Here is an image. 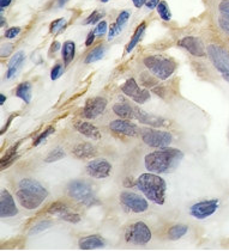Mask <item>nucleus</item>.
<instances>
[{
	"label": "nucleus",
	"mask_w": 229,
	"mask_h": 251,
	"mask_svg": "<svg viewBox=\"0 0 229 251\" xmlns=\"http://www.w3.org/2000/svg\"><path fill=\"white\" fill-rule=\"evenodd\" d=\"M184 159V152L179 148L163 147L148 153L144 157V165L153 174H171L175 171Z\"/></svg>",
	"instance_id": "f257e3e1"
},
{
	"label": "nucleus",
	"mask_w": 229,
	"mask_h": 251,
	"mask_svg": "<svg viewBox=\"0 0 229 251\" xmlns=\"http://www.w3.org/2000/svg\"><path fill=\"white\" fill-rule=\"evenodd\" d=\"M16 196L21 206L25 209L33 210L39 208L48 196V190L39 181L33 178H23L18 182Z\"/></svg>",
	"instance_id": "f03ea898"
},
{
	"label": "nucleus",
	"mask_w": 229,
	"mask_h": 251,
	"mask_svg": "<svg viewBox=\"0 0 229 251\" xmlns=\"http://www.w3.org/2000/svg\"><path fill=\"white\" fill-rule=\"evenodd\" d=\"M136 187L153 204L162 206L166 202L167 183L158 174L145 172L137 178Z\"/></svg>",
	"instance_id": "7ed1b4c3"
},
{
	"label": "nucleus",
	"mask_w": 229,
	"mask_h": 251,
	"mask_svg": "<svg viewBox=\"0 0 229 251\" xmlns=\"http://www.w3.org/2000/svg\"><path fill=\"white\" fill-rule=\"evenodd\" d=\"M143 64L147 67L148 71L158 80H167L171 78L178 67L177 61L173 58L161 55V54L145 56L143 59Z\"/></svg>",
	"instance_id": "20e7f679"
},
{
	"label": "nucleus",
	"mask_w": 229,
	"mask_h": 251,
	"mask_svg": "<svg viewBox=\"0 0 229 251\" xmlns=\"http://www.w3.org/2000/svg\"><path fill=\"white\" fill-rule=\"evenodd\" d=\"M207 58L214 68L221 77L229 83V49L218 43H210L206 46Z\"/></svg>",
	"instance_id": "39448f33"
},
{
	"label": "nucleus",
	"mask_w": 229,
	"mask_h": 251,
	"mask_svg": "<svg viewBox=\"0 0 229 251\" xmlns=\"http://www.w3.org/2000/svg\"><path fill=\"white\" fill-rule=\"evenodd\" d=\"M67 194L72 200L87 207L98 204L93 187L83 180H74L67 184Z\"/></svg>",
	"instance_id": "423d86ee"
},
{
	"label": "nucleus",
	"mask_w": 229,
	"mask_h": 251,
	"mask_svg": "<svg viewBox=\"0 0 229 251\" xmlns=\"http://www.w3.org/2000/svg\"><path fill=\"white\" fill-rule=\"evenodd\" d=\"M141 137L147 146L153 148L168 147L173 141V136L169 132L161 131L153 127L141 129Z\"/></svg>",
	"instance_id": "0eeeda50"
},
{
	"label": "nucleus",
	"mask_w": 229,
	"mask_h": 251,
	"mask_svg": "<svg viewBox=\"0 0 229 251\" xmlns=\"http://www.w3.org/2000/svg\"><path fill=\"white\" fill-rule=\"evenodd\" d=\"M152 238L153 234L150 228L143 221L131 224L125 231V241L133 245H147Z\"/></svg>",
	"instance_id": "6e6552de"
},
{
	"label": "nucleus",
	"mask_w": 229,
	"mask_h": 251,
	"mask_svg": "<svg viewBox=\"0 0 229 251\" xmlns=\"http://www.w3.org/2000/svg\"><path fill=\"white\" fill-rule=\"evenodd\" d=\"M119 200L121 206H123L124 208L128 210V212L136 213V214L147 212L148 208H149L148 199L139 195V194L133 193V191H123V193H120Z\"/></svg>",
	"instance_id": "1a4fd4ad"
},
{
	"label": "nucleus",
	"mask_w": 229,
	"mask_h": 251,
	"mask_svg": "<svg viewBox=\"0 0 229 251\" xmlns=\"http://www.w3.org/2000/svg\"><path fill=\"white\" fill-rule=\"evenodd\" d=\"M220 205L218 199H209L196 202L190 207V215L197 220H205L217 212Z\"/></svg>",
	"instance_id": "9d476101"
},
{
	"label": "nucleus",
	"mask_w": 229,
	"mask_h": 251,
	"mask_svg": "<svg viewBox=\"0 0 229 251\" xmlns=\"http://www.w3.org/2000/svg\"><path fill=\"white\" fill-rule=\"evenodd\" d=\"M121 91L125 96L131 98L132 101L136 102L137 104H144L152 98V94L147 89H143L138 85L134 78H128L125 83L121 85Z\"/></svg>",
	"instance_id": "9b49d317"
},
{
	"label": "nucleus",
	"mask_w": 229,
	"mask_h": 251,
	"mask_svg": "<svg viewBox=\"0 0 229 251\" xmlns=\"http://www.w3.org/2000/svg\"><path fill=\"white\" fill-rule=\"evenodd\" d=\"M107 99L104 97L96 96L89 98L85 102L84 108L82 110V116L88 120H94V118H98L99 116H101L104 113L107 108Z\"/></svg>",
	"instance_id": "f8f14e48"
},
{
	"label": "nucleus",
	"mask_w": 229,
	"mask_h": 251,
	"mask_svg": "<svg viewBox=\"0 0 229 251\" xmlns=\"http://www.w3.org/2000/svg\"><path fill=\"white\" fill-rule=\"evenodd\" d=\"M85 171L90 177L102 180V178L109 177L112 172V164L104 158H95L87 164Z\"/></svg>",
	"instance_id": "ddd939ff"
},
{
	"label": "nucleus",
	"mask_w": 229,
	"mask_h": 251,
	"mask_svg": "<svg viewBox=\"0 0 229 251\" xmlns=\"http://www.w3.org/2000/svg\"><path fill=\"white\" fill-rule=\"evenodd\" d=\"M178 46L196 58H204L207 55L206 47L199 37L185 36L178 41Z\"/></svg>",
	"instance_id": "4468645a"
},
{
	"label": "nucleus",
	"mask_w": 229,
	"mask_h": 251,
	"mask_svg": "<svg viewBox=\"0 0 229 251\" xmlns=\"http://www.w3.org/2000/svg\"><path fill=\"white\" fill-rule=\"evenodd\" d=\"M17 214L18 208L16 206L15 199L9 190L2 189L0 193V217L5 219V218L16 217Z\"/></svg>",
	"instance_id": "2eb2a0df"
},
{
	"label": "nucleus",
	"mask_w": 229,
	"mask_h": 251,
	"mask_svg": "<svg viewBox=\"0 0 229 251\" xmlns=\"http://www.w3.org/2000/svg\"><path fill=\"white\" fill-rule=\"evenodd\" d=\"M109 129L114 133L123 134L126 137H137L141 133V129L138 128V126L132 123L130 120H125V118L113 120L109 123Z\"/></svg>",
	"instance_id": "dca6fc26"
},
{
	"label": "nucleus",
	"mask_w": 229,
	"mask_h": 251,
	"mask_svg": "<svg viewBox=\"0 0 229 251\" xmlns=\"http://www.w3.org/2000/svg\"><path fill=\"white\" fill-rule=\"evenodd\" d=\"M134 120L139 121L144 125L153 127V128H160V127L169 125V121L164 120L163 117H160V116L149 114V113L144 112L138 107H134Z\"/></svg>",
	"instance_id": "f3484780"
},
{
	"label": "nucleus",
	"mask_w": 229,
	"mask_h": 251,
	"mask_svg": "<svg viewBox=\"0 0 229 251\" xmlns=\"http://www.w3.org/2000/svg\"><path fill=\"white\" fill-rule=\"evenodd\" d=\"M98 153V148L90 142H80L72 148V155L78 159H82V160L96 157Z\"/></svg>",
	"instance_id": "a211bd4d"
},
{
	"label": "nucleus",
	"mask_w": 229,
	"mask_h": 251,
	"mask_svg": "<svg viewBox=\"0 0 229 251\" xmlns=\"http://www.w3.org/2000/svg\"><path fill=\"white\" fill-rule=\"evenodd\" d=\"M75 128L78 133H80L85 137H89L91 140H100L101 139V132L96 126L88 121H77L75 122Z\"/></svg>",
	"instance_id": "6ab92c4d"
},
{
	"label": "nucleus",
	"mask_w": 229,
	"mask_h": 251,
	"mask_svg": "<svg viewBox=\"0 0 229 251\" xmlns=\"http://www.w3.org/2000/svg\"><path fill=\"white\" fill-rule=\"evenodd\" d=\"M130 16H131V12L128 10L121 11L119 15H118L117 21H115V23H113L112 25H110V28L108 30L109 41L110 40L114 39V37H117L118 35H119L120 32L124 30V28H125L126 24H127L128 20H130Z\"/></svg>",
	"instance_id": "aec40b11"
},
{
	"label": "nucleus",
	"mask_w": 229,
	"mask_h": 251,
	"mask_svg": "<svg viewBox=\"0 0 229 251\" xmlns=\"http://www.w3.org/2000/svg\"><path fill=\"white\" fill-rule=\"evenodd\" d=\"M104 239L100 234H90V236L83 237L78 242V247L80 250H99L104 247Z\"/></svg>",
	"instance_id": "412c9836"
},
{
	"label": "nucleus",
	"mask_w": 229,
	"mask_h": 251,
	"mask_svg": "<svg viewBox=\"0 0 229 251\" xmlns=\"http://www.w3.org/2000/svg\"><path fill=\"white\" fill-rule=\"evenodd\" d=\"M24 60H25V54L23 50H20L10 59L9 65H7V71H6V79H12L17 72L20 71L21 66H22Z\"/></svg>",
	"instance_id": "4be33fe9"
},
{
	"label": "nucleus",
	"mask_w": 229,
	"mask_h": 251,
	"mask_svg": "<svg viewBox=\"0 0 229 251\" xmlns=\"http://www.w3.org/2000/svg\"><path fill=\"white\" fill-rule=\"evenodd\" d=\"M145 30H147V22H142V23L137 26L136 31L132 35L130 42L126 46V53H131L132 50L137 47V45H138V43L143 40V37H144Z\"/></svg>",
	"instance_id": "5701e85b"
},
{
	"label": "nucleus",
	"mask_w": 229,
	"mask_h": 251,
	"mask_svg": "<svg viewBox=\"0 0 229 251\" xmlns=\"http://www.w3.org/2000/svg\"><path fill=\"white\" fill-rule=\"evenodd\" d=\"M113 112L120 118H125V120H133L134 118V107L126 102L113 105Z\"/></svg>",
	"instance_id": "b1692460"
},
{
	"label": "nucleus",
	"mask_w": 229,
	"mask_h": 251,
	"mask_svg": "<svg viewBox=\"0 0 229 251\" xmlns=\"http://www.w3.org/2000/svg\"><path fill=\"white\" fill-rule=\"evenodd\" d=\"M16 97L21 98L25 104H29L31 102L33 97V86L30 82H23L16 89Z\"/></svg>",
	"instance_id": "393cba45"
},
{
	"label": "nucleus",
	"mask_w": 229,
	"mask_h": 251,
	"mask_svg": "<svg viewBox=\"0 0 229 251\" xmlns=\"http://www.w3.org/2000/svg\"><path fill=\"white\" fill-rule=\"evenodd\" d=\"M75 55H76V43L74 41H66L61 47V56H63L64 66H69L74 61Z\"/></svg>",
	"instance_id": "a878e982"
},
{
	"label": "nucleus",
	"mask_w": 229,
	"mask_h": 251,
	"mask_svg": "<svg viewBox=\"0 0 229 251\" xmlns=\"http://www.w3.org/2000/svg\"><path fill=\"white\" fill-rule=\"evenodd\" d=\"M21 144H22V141H18L17 144H15L13 146L10 148V150H7V152L5 153L4 156L1 157V160H0V165H1V170H5L6 167H9L11 164L13 163L15 160H17L18 159V148H20Z\"/></svg>",
	"instance_id": "bb28decb"
},
{
	"label": "nucleus",
	"mask_w": 229,
	"mask_h": 251,
	"mask_svg": "<svg viewBox=\"0 0 229 251\" xmlns=\"http://www.w3.org/2000/svg\"><path fill=\"white\" fill-rule=\"evenodd\" d=\"M188 232V226L184 225V224H178V225L172 226L167 232V236L171 241H179L180 238L185 236Z\"/></svg>",
	"instance_id": "cd10ccee"
},
{
	"label": "nucleus",
	"mask_w": 229,
	"mask_h": 251,
	"mask_svg": "<svg viewBox=\"0 0 229 251\" xmlns=\"http://www.w3.org/2000/svg\"><path fill=\"white\" fill-rule=\"evenodd\" d=\"M104 54H106V48H104V46L100 45L98 47L93 48V49L88 53V55L85 56L84 63L89 65V64L96 63V61H100L102 58H103Z\"/></svg>",
	"instance_id": "c85d7f7f"
},
{
	"label": "nucleus",
	"mask_w": 229,
	"mask_h": 251,
	"mask_svg": "<svg viewBox=\"0 0 229 251\" xmlns=\"http://www.w3.org/2000/svg\"><path fill=\"white\" fill-rule=\"evenodd\" d=\"M71 209V207L69 206V205H66L65 202H61V201H56V202H53L52 205H51L50 207L47 208V213H50V214H53V215H56V217H59L60 214H63V213L67 212V210Z\"/></svg>",
	"instance_id": "c756f323"
},
{
	"label": "nucleus",
	"mask_w": 229,
	"mask_h": 251,
	"mask_svg": "<svg viewBox=\"0 0 229 251\" xmlns=\"http://www.w3.org/2000/svg\"><path fill=\"white\" fill-rule=\"evenodd\" d=\"M65 157H66L65 150L61 147H56L48 153L47 157L45 158V161L46 163H55V161L61 160V159H64Z\"/></svg>",
	"instance_id": "7c9ffc66"
},
{
	"label": "nucleus",
	"mask_w": 229,
	"mask_h": 251,
	"mask_svg": "<svg viewBox=\"0 0 229 251\" xmlns=\"http://www.w3.org/2000/svg\"><path fill=\"white\" fill-rule=\"evenodd\" d=\"M156 11H157L158 16H160V18L164 22H169L172 20V12H171V9H169L168 4H167V1H162L158 4V6L156 7Z\"/></svg>",
	"instance_id": "2f4dec72"
},
{
	"label": "nucleus",
	"mask_w": 229,
	"mask_h": 251,
	"mask_svg": "<svg viewBox=\"0 0 229 251\" xmlns=\"http://www.w3.org/2000/svg\"><path fill=\"white\" fill-rule=\"evenodd\" d=\"M66 26H67V22L65 18H58V20L53 21L52 23H51L50 31H51V34L58 35V34H60L61 31L65 30Z\"/></svg>",
	"instance_id": "473e14b6"
},
{
	"label": "nucleus",
	"mask_w": 229,
	"mask_h": 251,
	"mask_svg": "<svg viewBox=\"0 0 229 251\" xmlns=\"http://www.w3.org/2000/svg\"><path fill=\"white\" fill-rule=\"evenodd\" d=\"M55 132V128L53 126H50V127H47V128L45 129L44 132H42L41 134H40L39 137H36V139L34 140V146H40V145L41 144H44V142L46 141V140L48 139V137H50L51 136H52L53 133H54Z\"/></svg>",
	"instance_id": "72a5a7b5"
},
{
	"label": "nucleus",
	"mask_w": 229,
	"mask_h": 251,
	"mask_svg": "<svg viewBox=\"0 0 229 251\" xmlns=\"http://www.w3.org/2000/svg\"><path fill=\"white\" fill-rule=\"evenodd\" d=\"M58 218L60 220H64L66 221V223H71V224H78L80 221V215L77 214V213H75L72 209L63 213V214L59 215Z\"/></svg>",
	"instance_id": "f704fd0d"
},
{
	"label": "nucleus",
	"mask_w": 229,
	"mask_h": 251,
	"mask_svg": "<svg viewBox=\"0 0 229 251\" xmlns=\"http://www.w3.org/2000/svg\"><path fill=\"white\" fill-rule=\"evenodd\" d=\"M51 226H52V221L51 220H41L39 221V223H36L33 228H30V231H29V233L30 234H36V233H40V232L47 230V228H50Z\"/></svg>",
	"instance_id": "c9c22d12"
},
{
	"label": "nucleus",
	"mask_w": 229,
	"mask_h": 251,
	"mask_svg": "<svg viewBox=\"0 0 229 251\" xmlns=\"http://www.w3.org/2000/svg\"><path fill=\"white\" fill-rule=\"evenodd\" d=\"M104 13L101 12V11L99 10H95L93 11V12L89 15V17L85 20L84 24H87V25H95V24H98L99 22L102 21V18H103Z\"/></svg>",
	"instance_id": "e433bc0d"
},
{
	"label": "nucleus",
	"mask_w": 229,
	"mask_h": 251,
	"mask_svg": "<svg viewBox=\"0 0 229 251\" xmlns=\"http://www.w3.org/2000/svg\"><path fill=\"white\" fill-rule=\"evenodd\" d=\"M217 24L218 26H220L221 30L229 37V16L222 15V13H221L220 17L217 18Z\"/></svg>",
	"instance_id": "4c0bfd02"
},
{
	"label": "nucleus",
	"mask_w": 229,
	"mask_h": 251,
	"mask_svg": "<svg viewBox=\"0 0 229 251\" xmlns=\"http://www.w3.org/2000/svg\"><path fill=\"white\" fill-rule=\"evenodd\" d=\"M141 79H142V84L145 86V88H155V86L157 85L156 80L153 79V75L150 73V72L149 73H147V72L142 73Z\"/></svg>",
	"instance_id": "58836bf2"
},
{
	"label": "nucleus",
	"mask_w": 229,
	"mask_h": 251,
	"mask_svg": "<svg viewBox=\"0 0 229 251\" xmlns=\"http://www.w3.org/2000/svg\"><path fill=\"white\" fill-rule=\"evenodd\" d=\"M108 30H109V29H108V23H107V22L103 21V20H102L101 22H99V23L96 24L95 29H94V31H95L96 36H99V37L104 36V35L107 34V31H108Z\"/></svg>",
	"instance_id": "ea45409f"
},
{
	"label": "nucleus",
	"mask_w": 229,
	"mask_h": 251,
	"mask_svg": "<svg viewBox=\"0 0 229 251\" xmlns=\"http://www.w3.org/2000/svg\"><path fill=\"white\" fill-rule=\"evenodd\" d=\"M64 72V66L61 64H56L53 66V68L51 69V79L56 80L60 78V75Z\"/></svg>",
	"instance_id": "a19ab883"
},
{
	"label": "nucleus",
	"mask_w": 229,
	"mask_h": 251,
	"mask_svg": "<svg viewBox=\"0 0 229 251\" xmlns=\"http://www.w3.org/2000/svg\"><path fill=\"white\" fill-rule=\"evenodd\" d=\"M22 29L20 26H12V28H9L6 31H5V39L7 40H13L21 34Z\"/></svg>",
	"instance_id": "79ce46f5"
},
{
	"label": "nucleus",
	"mask_w": 229,
	"mask_h": 251,
	"mask_svg": "<svg viewBox=\"0 0 229 251\" xmlns=\"http://www.w3.org/2000/svg\"><path fill=\"white\" fill-rule=\"evenodd\" d=\"M218 11L222 15L229 16V0H221L218 4Z\"/></svg>",
	"instance_id": "37998d69"
},
{
	"label": "nucleus",
	"mask_w": 229,
	"mask_h": 251,
	"mask_svg": "<svg viewBox=\"0 0 229 251\" xmlns=\"http://www.w3.org/2000/svg\"><path fill=\"white\" fill-rule=\"evenodd\" d=\"M12 50H13L12 43H5V45H2L1 52H0L1 53V58H7V56L12 53Z\"/></svg>",
	"instance_id": "c03bdc74"
},
{
	"label": "nucleus",
	"mask_w": 229,
	"mask_h": 251,
	"mask_svg": "<svg viewBox=\"0 0 229 251\" xmlns=\"http://www.w3.org/2000/svg\"><path fill=\"white\" fill-rule=\"evenodd\" d=\"M95 37H96V34H95V31H90L88 34V36H87V40H85V46H87V47H90V46H93V43L95 42Z\"/></svg>",
	"instance_id": "a18cd8bd"
},
{
	"label": "nucleus",
	"mask_w": 229,
	"mask_h": 251,
	"mask_svg": "<svg viewBox=\"0 0 229 251\" xmlns=\"http://www.w3.org/2000/svg\"><path fill=\"white\" fill-rule=\"evenodd\" d=\"M161 0H147V1H145V6H147V9L153 10L158 6Z\"/></svg>",
	"instance_id": "49530a36"
},
{
	"label": "nucleus",
	"mask_w": 229,
	"mask_h": 251,
	"mask_svg": "<svg viewBox=\"0 0 229 251\" xmlns=\"http://www.w3.org/2000/svg\"><path fill=\"white\" fill-rule=\"evenodd\" d=\"M123 184H124V187H126V188H132V187H133V185L137 184V181H136V182H134L133 178L127 177L125 181H124Z\"/></svg>",
	"instance_id": "de8ad7c7"
},
{
	"label": "nucleus",
	"mask_w": 229,
	"mask_h": 251,
	"mask_svg": "<svg viewBox=\"0 0 229 251\" xmlns=\"http://www.w3.org/2000/svg\"><path fill=\"white\" fill-rule=\"evenodd\" d=\"M61 49V45H60V42H58V41H54L52 43V46H51V50H50V53L51 54H54V53H56L58 52V50H60Z\"/></svg>",
	"instance_id": "09e8293b"
},
{
	"label": "nucleus",
	"mask_w": 229,
	"mask_h": 251,
	"mask_svg": "<svg viewBox=\"0 0 229 251\" xmlns=\"http://www.w3.org/2000/svg\"><path fill=\"white\" fill-rule=\"evenodd\" d=\"M11 2L12 0H0V12H4L5 7H9Z\"/></svg>",
	"instance_id": "8fccbe9b"
},
{
	"label": "nucleus",
	"mask_w": 229,
	"mask_h": 251,
	"mask_svg": "<svg viewBox=\"0 0 229 251\" xmlns=\"http://www.w3.org/2000/svg\"><path fill=\"white\" fill-rule=\"evenodd\" d=\"M16 116H17V114H13V115L10 116V118H9V120H7V122H6V125H5V126L1 128V134H4L5 132H6V129L9 128L10 125H11V122L13 121V118L16 117Z\"/></svg>",
	"instance_id": "3c124183"
},
{
	"label": "nucleus",
	"mask_w": 229,
	"mask_h": 251,
	"mask_svg": "<svg viewBox=\"0 0 229 251\" xmlns=\"http://www.w3.org/2000/svg\"><path fill=\"white\" fill-rule=\"evenodd\" d=\"M131 1L133 2L136 9H141V7H143V5H145V1H147V0H131Z\"/></svg>",
	"instance_id": "603ef678"
},
{
	"label": "nucleus",
	"mask_w": 229,
	"mask_h": 251,
	"mask_svg": "<svg viewBox=\"0 0 229 251\" xmlns=\"http://www.w3.org/2000/svg\"><path fill=\"white\" fill-rule=\"evenodd\" d=\"M6 102V96L4 93H0V105H4Z\"/></svg>",
	"instance_id": "864d4df0"
},
{
	"label": "nucleus",
	"mask_w": 229,
	"mask_h": 251,
	"mask_svg": "<svg viewBox=\"0 0 229 251\" xmlns=\"http://www.w3.org/2000/svg\"><path fill=\"white\" fill-rule=\"evenodd\" d=\"M4 25H5V18L4 16H2V12H0V28H2Z\"/></svg>",
	"instance_id": "5fc2aeb1"
},
{
	"label": "nucleus",
	"mask_w": 229,
	"mask_h": 251,
	"mask_svg": "<svg viewBox=\"0 0 229 251\" xmlns=\"http://www.w3.org/2000/svg\"><path fill=\"white\" fill-rule=\"evenodd\" d=\"M67 1H69V0H58V6L63 7V6H64V5H65Z\"/></svg>",
	"instance_id": "6e6d98bb"
},
{
	"label": "nucleus",
	"mask_w": 229,
	"mask_h": 251,
	"mask_svg": "<svg viewBox=\"0 0 229 251\" xmlns=\"http://www.w3.org/2000/svg\"><path fill=\"white\" fill-rule=\"evenodd\" d=\"M100 1H102V2H108L109 0H100Z\"/></svg>",
	"instance_id": "4d7b16f0"
}]
</instances>
